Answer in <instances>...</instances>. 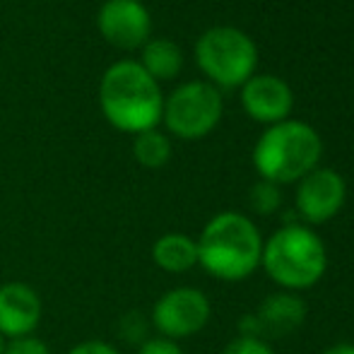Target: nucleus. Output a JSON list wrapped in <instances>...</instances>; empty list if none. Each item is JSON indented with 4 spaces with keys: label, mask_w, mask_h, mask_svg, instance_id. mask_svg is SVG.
Instances as JSON below:
<instances>
[{
    "label": "nucleus",
    "mask_w": 354,
    "mask_h": 354,
    "mask_svg": "<svg viewBox=\"0 0 354 354\" xmlns=\"http://www.w3.org/2000/svg\"><path fill=\"white\" fill-rule=\"evenodd\" d=\"M140 66L152 80H171L181 73L183 53L169 39H152L142 46Z\"/></svg>",
    "instance_id": "nucleus-14"
},
{
    "label": "nucleus",
    "mask_w": 354,
    "mask_h": 354,
    "mask_svg": "<svg viewBox=\"0 0 354 354\" xmlns=\"http://www.w3.org/2000/svg\"><path fill=\"white\" fill-rule=\"evenodd\" d=\"M138 354H183V350L174 340H167V337H152V340L142 342Z\"/></svg>",
    "instance_id": "nucleus-19"
},
{
    "label": "nucleus",
    "mask_w": 354,
    "mask_h": 354,
    "mask_svg": "<svg viewBox=\"0 0 354 354\" xmlns=\"http://www.w3.org/2000/svg\"><path fill=\"white\" fill-rule=\"evenodd\" d=\"M222 354H275L266 340L258 337H236L222 350Z\"/></svg>",
    "instance_id": "nucleus-18"
},
{
    "label": "nucleus",
    "mask_w": 354,
    "mask_h": 354,
    "mask_svg": "<svg viewBox=\"0 0 354 354\" xmlns=\"http://www.w3.org/2000/svg\"><path fill=\"white\" fill-rule=\"evenodd\" d=\"M347 198L345 178L333 169H313L297 188V210L306 222L326 224L342 210Z\"/></svg>",
    "instance_id": "nucleus-8"
},
{
    "label": "nucleus",
    "mask_w": 354,
    "mask_h": 354,
    "mask_svg": "<svg viewBox=\"0 0 354 354\" xmlns=\"http://www.w3.org/2000/svg\"><path fill=\"white\" fill-rule=\"evenodd\" d=\"M3 350H5V340H3V335H0V354H3Z\"/></svg>",
    "instance_id": "nucleus-22"
},
{
    "label": "nucleus",
    "mask_w": 354,
    "mask_h": 354,
    "mask_svg": "<svg viewBox=\"0 0 354 354\" xmlns=\"http://www.w3.org/2000/svg\"><path fill=\"white\" fill-rule=\"evenodd\" d=\"M97 24L102 37L116 48L145 46L152 32V19L138 0H106L99 8Z\"/></svg>",
    "instance_id": "nucleus-9"
},
{
    "label": "nucleus",
    "mask_w": 354,
    "mask_h": 354,
    "mask_svg": "<svg viewBox=\"0 0 354 354\" xmlns=\"http://www.w3.org/2000/svg\"><path fill=\"white\" fill-rule=\"evenodd\" d=\"M198 66L222 87H236L253 77L258 63L256 44L234 27H212L196 44Z\"/></svg>",
    "instance_id": "nucleus-5"
},
{
    "label": "nucleus",
    "mask_w": 354,
    "mask_h": 354,
    "mask_svg": "<svg viewBox=\"0 0 354 354\" xmlns=\"http://www.w3.org/2000/svg\"><path fill=\"white\" fill-rule=\"evenodd\" d=\"M306 301L294 292H277L263 299L256 313H251L256 323L258 340L263 337H287L297 333L306 321Z\"/></svg>",
    "instance_id": "nucleus-12"
},
{
    "label": "nucleus",
    "mask_w": 354,
    "mask_h": 354,
    "mask_svg": "<svg viewBox=\"0 0 354 354\" xmlns=\"http://www.w3.org/2000/svg\"><path fill=\"white\" fill-rule=\"evenodd\" d=\"M323 354H354V345L352 342H337V345H330Z\"/></svg>",
    "instance_id": "nucleus-21"
},
{
    "label": "nucleus",
    "mask_w": 354,
    "mask_h": 354,
    "mask_svg": "<svg viewBox=\"0 0 354 354\" xmlns=\"http://www.w3.org/2000/svg\"><path fill=\"white\" fill-rule=\"evenodd\" d=\"M152 261L164 272H186L198 266V243L186 234H164L154 241L152 246Z\"/></svg>",
    "instance_id": "nucleus-13"
},
{
    "label": "nucleus",
    "mask_w": 354,
    "mask_h": 354,
    "mask_svg": "<svg viewBox=\"0 0 354 354\" xmlns=\"http://www.w3.org/2000/svg\"><path fill=\"white\" fill-rule=\"evenodd\" d=\"M241 104L256 121L280 123L292 111V89L275 75H256L243 82Z\"/></svg>",
    "instance_id": "nucleus-11"
},
{
    "label": "nucleus",
    "mask_w": 354,
    "mask_h": 354,
    "mask_svg": "<svg viewBox=\"0 0 354 354\" xmlns=\"http://www.w3.org/2000/svg\"><path fill=\"white\" fill-rule=\"evenodd\" d=\"M210 299L196 287H176L164 292L152 308V323L167 340H183L201 333L210 321Z\"/></svg>",
    "instance_id": "nucleus-7"
},
{
    "label": "nucleus",
    "mask_w": 354,
    "mask_h": 354,
    "mask_svg": "<svg viewBox=\"0 0 354 354\" xmlns=\"http://www.w3.org/2000/svg\"><path fill=\"white\" fill-rule=\"evenodd\" d=\"M280 205H282V193L277 183L261 178V181L251 188V207L256 214H263V217L275 214L280 210Z\"/></svg>",
    "instance_id": "nucleus-16"
},
{
    "label": "nucleus",
    "mask_w": 354,
    "mask_h": 354,
    "mask_svg": "<svg viewBox=\"0 0 354 354\" xmlns=\"http://www.w3.org/2000/svg\"><path fill=\"white\" fill-rule=\"evenodd\" d=\"M3 354H51L48 345L37 335H24V337H12L5 340Z\"/></svg>",
    "instance_id": "nucleus-17"
},
{
    "label": "nucleus",
    "mask_w": 354,
    "mask_h": 354,
    "mask_svg": "<svg viewBox=\"0 0 354 354\" xmlns=\"http://www.w3.org/2000/svg\"><path fill=\"white\" fill-rule=\"evenodd\" d=\"M44 304L37 289L24 282H8L0 287V335L3 340L34 335L41 323Z\"/></svg>",
    "instance_id": "nucleus-10"
},
{
    "label": "nucleus",
    "mask_w": 354,
    "mask_h": 354,
    "mask_svg": "<svg viewBox=\"0 0 354 354\" xmlns=\"http://www.w3.org/2000/svg\"><path fill=\"white\" fill-rule=\"evenodd\" d=\"M323 142L308 123L280 121L261 136L253 149V164L266 181L294 183L313 171L321 159Z\"/></svg>",
    "instance_id": "nucleus-4"
},
{
    "label": "nucleus",
    "mask_w": 354,
    "mask_h": 354,
    "mask_svg": "<svg viewBox=\"0 0 354 354\" xmlns=\"http://www.w3.org/2000/svg\"><path fill=\"white\" fill-rule=\"evenodd\" d=\"M68 354H121V352L104 340H84L80 345H75Z\"/></svg>",
    "instance_id": "nucleus-20"
},
{
    "label": "nucleus",
    "mask_w": 354,
    "mask_h": 354,
    "mask_svg": "<svg viewBox=\"0 0 354 354\" xmlns=\"http://www.w3.org/2000/svg\"><path fill=\"white\" fill-rule=\"evenodd\" d=\"M196 243L198 263L217 280L241 282L261 266L263 236L241 212L214 214Z\"/></svg>",
    "instance_id": "nucleus-2"
},
{
    "label": "nucleus",
    "mask_w": 354,
    "mask_h": 354,
    "mask_svg": "<svg viewBox=\"0 0 354 354\" xmlns=\"http://www.w3.org/2000/svg\"><path fill=\"white\" fill-rule=\"evenodd\" d=\"M133 157L145 169H162L171 159V142L164 133L159 131H145L138 133L133 142Z\"/></svg>",
    "instance_id": "nucleus-15"
},
{
    "label": "nucleus",
    "mask_w": 354,
    "mask_h": 354,
    "mask_svg": "<svg viewBox=\"0 0 354 354\" xmlns=\"http://www.w3.org/2000/svg\"><path fill=\"white\" fill-rule=\"evenodd\" d=\"M162 118L169 131L183 140L205 138L222 118V94L207 82L181 84L164 102Z\"/></svg>",
    "instance_id": "nucleus-6"
},
{
    "label": "nucleus",
    "mask_w": 354,
    "mask_h": 354,
    "mask_svg": "<svg viewBox=\"0 0 354 354\" xmlns=\"http://www.w3.org/2000/svg\"><path fill=\"white\" fill-rule=\"evenodd\" d=\"M261 266L284 292L308 289L326 275V243L308 227L287 224L263 243Z\"/></svg>",
    "instance_id": "nucleus-3"
},
{
    "label": "nucleus",
    "mask_w": 354,
    "mask_h": 354,
    "mask_svg": "<svg viewBox=\"0 0 354 354\" xmlns=\"http://www.w3.org/2000/svg\"><path fill=\"white\" fill-rule=\"evenodd\" d=\"M99 104L113 128L133 136L157 128L164 111L157 80L136 61H118L102 75Z\"/></svg>",
    "instance_id": "nucleus-1"
}]
</instances>
